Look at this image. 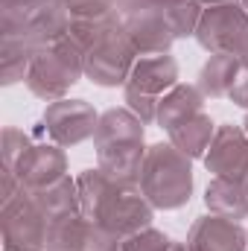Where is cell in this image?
I'll list each match as a JSON object with an SVG mask.
<instances>
[{
  "label": "cell",
  "mask_w": 248,
  "mask_h": 251,
  "mask_svg": "<svg viewBox=\"0 0 248 251\" xmlns=\"http://www.w3.org/2000/svg\"><path fill=\"white\" fill-rule=\"evenodd\" d=\"M82 76H85V50L73 38H64L35 53L24 85L29 88L32 97L44 102H56L70 94V88Z\"/></svg>",
  "instance_id": "cell-3"
},
{
  "label": "cell",
  "mask_w": 248,
  "mask_h": 251,
  "mask_svg": "<svg viewBox=\"0 0 248 251\" xmlns=\"http://www.w3.org/2000/svg\"><path fill=\"white\" fill-rule=\"evenodd\" d=\"M204 94L198 85H187L178 82L170 94H164V100L158 102V114H155V126L170 131L178 123H184L190 117H196L198 111H204Z\"/></svg>",
  "instance_id": "cell-19"
},
{
  "label": "cell",
  "mask_w": 248,
  "mask_h": 251,
  "mask_svg": "<svg viewBox=\"0 0 248 251\" xmlns=\"http://www.w3.org/2000/svg\"><path fill=\"white\" fill-rule=\"evenodd\" d=\"M204 207L213 216L243 222L248 219V190L237 178H210L204 187Z\"/></svg>",
  "instance_id": "cell-18"
},
{
  "label": "cell",
  "mask_w": 248,
  "mask_h": 251,
  "mask_svg": "<svg viewBox=\"0 0 248 251\" xmlns=\"http://www.w3.org/2000/svg\"><path fill=\"white\" fill-rule=\"evenodd\" d=\"M178 85V62L170 53L161 56H137L131 76L123 85V102L146 126L155 123L158 102Z\"/></svg>",
  "instance_id": "cell-4"
},
{
  "label": "cell",
  "mask_w": 248,
  "mask_h": 251,
  "mask_svg": "<svg viewBox=\"0 0 248 251\" xmlns=\"http://www.w3.org/2000/svg\"><path fill=\"white\" fill-rule=\"evenodd\" d=\"M50 219L35 204L29 190L0 204V237L3 251H47Z\"/></svg>",
  "instance_id": "cell-5"
},
{
  "label": "cell",
  "mask_w": 248,
  "mask_h": 251,
  "mask_svg": "<svg viewBox=\"0 0 248 251\" xmlns=\"http://www.w3.org/2000/svg\"><path fill=\"white\" fill-rule=\"evenodd\" d=\"M243 56H234V53H210L207 62L201 64L198 70V88L207 100H225L231 97L234 85H237V76L243 70Z\"/></svg>",
  "instance_id": "cell-17"
},
{
  "label": "cell",
  "mask_w": 248,
  "mask_h": 251,
  "mask_svg": "<svg viewBox=\"0 0 248 251\" xmlns=\"http://www.w3.org/2000/svg\"><path fill=\"white\" fill-rule=\"evenodd\" d=\"M246 190H248V178H246Z\"/></svg>",
  "instance_id": "cell-32"
},
{
  "label": "cell",
  "mask_w": 248,
  "mask_h": 251,
  "mask_svg": "<svg viewBox=\"0 0 248 251\" xmlns=\"http://www.w3.org/2000/svg\"><path fill=\"white\" fill-rule=\"evenodd\" d=\"M155 9L167 18L175 38H196L204 6L198 0H155Z\"/></svg>",
  "instance_id": "cell-22"
},
{
  "label": "cell",
  "mask_w": 248,
  "mask_h": 251,
  "mask_svg": "<svg viewBox=\"0 0 248 251\" xmlns=\"http://www.w3.org/2000/svg\"><path fill=\"white\" fill-rule=\"evenodd\" d=\"M35 140H32V134H26L24 128H15V126H6L3 128V143H0V155H3V170H15L18 167V161L29 152V146H32Z\"/></svg>",
  "instance_id": "cell-23"
},
{
  "label": "cell",
  "mask_w": 248,
  "mask_h": 251,
  "mask_svg": "<svg viewBox=\"0 0 248 251\" xmlns=\"http://www.w3.org/2000/svg\"><path fill=\"white\" fill-rule=\"evenodd\" d=\"M196 41L207 53H234L248 59V12L243 3L204 6Z\"/></svg>",
  "instance_id": "cell-6"
},
{
  "label": "cell",
  "mask_w": 248,
  "mask_h": 251,
  "mask_svg": "<svg viewBox=\"0 0 248 251\" xmlns=\"http://www.w3.org/2000/svg\"><path fill=\"white\" fill-rule=\"evenodd\" d=\"M204 167L213 178H248V131L237 123L216 126V134L204 152Z\"/></svg>",
  "instance_id": "cell-11"
},
{
  "label": "cell",
  "mask_w": 248,
  "mask_h": 251,
  "mask_svg": "<svg viewBox=\"0 0 248 251\" xmlns=\"http://www.w3.org/2000/svg\"><path fill=\"white\" fill-rule=\"evenodd\" d=\"M41 0H0V18H24Z\"/></svg>",
  "instance_id": "cell-25"
},
{
  "label": "cell",
  "mask_w": 248,
  "mask_h": 251,
  "mask_svg": "<svg viewBox=\"0 0 248 251\" xmlns=\"http://www.w3.org/2000/svg\"><path fill=\"white\" fill-rule=\"evenodd\" d=\"M35 53H38L35 44L21 29H0V82L3 85L26 82Z\"/></svg>",
  "instance_id": "cell-16"
},
{
  "label": "cell",
  "mask_w": 248,
  "mask_h": 251,
  "mask_svg": "<svg viewBox=\"0 0 248 251\" xmlns=\"http://www.w3.org/2000/svg\"><path fill=\"white\" fill-rule=\"evenodd\" d=\"M155 219V207L146 199V193L140 190V184H114V190L108 193L97 225L105 228L114 237H131L143 228H152Z\"/></svg>",
  "instance_id": "cell-8"
},
{
  "label": "cell",
  "mask_w": 248,
  "mask_h": 251,
  "mask_svg": "<svg viewBox=\"0 0 248 251\" xmlns=\"http://www.w3.org/2000/svg\"><path fill=\"white\" fill-rule=\"evenodd\" d=\"M97 126H99V114L88 100L64 97L56 102H47V108L38 120V134L62 149H70V146L91 140L97 134Z\"/></svg>",
  "instance_id": "cell-7"
},
{
  "label": "cell",
  "mask_w": 248,
  "mask_h": 251,
  "mask_svg": "<svg viewBox=\"0 0 248 251\" xmlns=\"http://www.w3.org/2000/svg\"><path fill=\"white\" fill-rule=\"evenodd\" d=\"M167 251H190L187 249V243H175V240H173V243H170V249Z\"/></svg>",
  "instance_id": "cell-29"
},
{
  "label": "cell",
  "mask_w": 248,
  "mask_h": 251,
  "mask_svg": "<svg viewBox=\"0 0 248 251\" xmlns=\"http://www.w3.org/2000/svg\"><path fill=\"white\" fill-rule=\"evenodd\" d=\"M32 199L44 210L47 219H62V216L79 213V187H76V178L70 173L64 178H59L56 184H50V187L35 190Z\"/></svg>",
  "instance_id": "cell-21"
},
{
  "label": "cell",
  "mask_w": 248,
  "mask_h": 251,
  "mask_svg": "<svg viewBox=\"0 0 248 251\" xmlns=\"http://www.w3.org/2000/svg\"><path fill=\"white\" fill-rule=\"evenodd\" d=\"M64 6L70 15V38L82 50L123 29V9L117 0H67Z\"/></svg>",
  "instance_id": "cell-10"
},
{
  "label": "cell",
  "mask_w": 248,
  "mask_h": 251,
  "mask_svg": "<svg viewBox=\"0 0 248 251\" xmlns=\"http://www.w3.org/2000/svg\"><path fill=\"white\" fill-rule=\"evenodd\" d=\"M117 3H120L123 15H128V12H140V9H149V6H155V0H117Z\"/></svg>",
  "instance_id": "cell-27"
},
{
  "label": "cell",
  "mask_w": 248,
  "mask_h": 251,
  "mask_svg": "<svg viewBox=\"0 0 248 251\" xmlns=\"http://www.w3.org/2000/svg\"><path fill=\"white\" fill-rule=\"evenodd\" d=\"M167 134H170V143L175 149H181L187 158L201 161L207 146H210V140H213V134H216V123H213V117L207 111H198L196 117L178 123L175 128H170Z\"/></svg>",
  "instance_id": "cell-20"
},
{
  "label": "cell",
  "mask_w": 248,
  "mask_h": 251,
  "mask_svg": "<svg viewBox=\"0 0 248 251\" xmlns=\"http://www.w3.org/2000/svg\"><path fill=\"white\" fill-rule=\"evenodd\" d=\"M240 3H243V6H246V12H248V0H240Z\"/></svg>",
  "instance_id": "cell-31"
},
{
  "label": "cell",
  "mask_w": 248,
  "mask_h": 251,
  "mask_svg": "<svg viewBox=\"0 0 248 251\" xmlns=\"http://www.w3.org/2000/svg\"><path fill=\"white\" fill-rule=\"evenodd\" d=\"M0 29H21L41 50L70 38V15L62 0H41L24 18H0Z\"/></svg>",
  "instance_id": "cell-12"
},
{
  "label": "cell",
  "mask_w": 248,
  "mask_h": 251,
  "mask_svg": "<svg viewBox=\"0 0 248 251\" xmlns=\"http://www.w3.org/2000/svg\"><path fill=\"white\" fill-rule=\"evenodd\" d=\"M137 184L155 210H178L193 196V158H187L170 140L152 143L146 149Z\"/></svg>",
  "instance_id": "cell-2"
},
{
  "label": "cell",
  "mask_w": 248,
  "mask_h": 251,
  "mask_svg": "<svg viewBox=\"0 0 248 251\" xmlns=\"http://www.w3.org/2000/svg\"><path fill=\"white\" fill-rule=\"evenodd\" d=\"M123 35L137 56H161V53H170L173 44L178 41L175 32L170 29L167 18L155 6L123 15Z\"/></svg>",
  "instance_id": "cell-13"
},
{
  "label": "cell",
  "mask_w": 248,
  "mask_h": 251,
  "mask_svg": "<svg viewBox=\"0 0 248 251\" xmlns=\"http://www.w3.org/2000/svg\"><path fill=\"white\" fill-rule=\"evenodd\" d=\"M62 3H67V0H62Z\"/></svg>",
  "instance_id": "cell-33"
},
{
  "label": "cell",
  "mask_w": 248,
  "mask_h": 251,
  "mask_svg": "<svg viewBox=\"0 0 248 251\" xmlns=\"http://www.w3.org/2000/svg\"><path fill=\"white\" fill-rule=\"evenodd\" d=\"M234 105H240V108H246L248 111V59L243 62V70H240V76H237V85H234V91H231V97H228Z\"/></svg>",
  "instance_id": "cell-26"
},
{
  "label": "cell",
  "mask_w": 248,
  "mask_h": 251,
  "mask_svg": "<svg viewBox=\"0 0 248 251\" xmlns=\"http://www.w3.org/2000/svg\"><path fill=\"white\" fill-rule=\"evenodd\" d=\"M143 120L128 108H108L99 114L94 134L97 167L120 184H137L146 161V128Z\"/></svg>",
  "instance_id": "cell-1"
},
{
  "label": "cell",
  "mask_w": 248,
  "mask_h": 251,
  "mask_svg": "<svg viewBox=\"0 0 248 251\" xmlns=\"http://www.w3.org/2000/svg\"><path fill=\"white\" fill-rule=\"evenodd\" d=\"M243 128L248 131V111H246V120H243Z\"/></svg>",
  "instance_id": "cell-30"
},
{
  "label": "cell",
  "mask_w": 248,
  "mask_h": 251,
  "mask_svg": "<svg viewBox=\"0 0 248 251\" xmlns=\"http://www.w3.org/2000/svg\"><path fill=\"white\" fill-rule=\"evenodd\" d=\"M201 6H222V3H240V0H198Z\"/></svg>",
  "instance_id": "cell-28"
},
{
  "label": "cell",
  "mask_w": 248,
  "mask_h": 251,
  "mask_svg": "<svg viewBox=\"0 0 248 251\" xmlns=\"http://www.w3.org/2000/svg\"><path fill=\"white\" fill-rule=\"evenodd\" d=\"M12 173L24 184V190L35 193V190L50 187L67 176V155L62 146H56L50 140H35Z\"/></svg>",
  "instance_id": "cell-14"
},
{
  "label": "cell",
  "mask_w": 248,
  "mask_h": 251,
  "mask_svg": "<svg viewBox=\"0 0 248 251\" xmlns=\"http://www.w3.org/2000/svg\"><path fill=\"white\" fill-rule=\"evenodd\" d=\"M190 251H248V231L243 222L222 216H198L187 231Z\"/></svg>",
  "instance_id": "cell-15"
},
{
  "label": "cell",
  "mask_w": 248,
  "mask_h": 251,
  "mask_svg": "<svg viewBox=\"0 0 248 251\" xmlns=\"http://www.w3.org/2000/svg\"><path fill=\"white\" fill-rule=\"evenodd\" d=\"M170 243L173 240L152 225V228H143V231H137L131 237H123L117 243V251H167Z\"/></svg>",
  "instance_id": "cell-24"
},
{
  "label": "cell",
  "mask_w": 248,
  "mask_h": 251,
  "mask_svg": "<svg viewBox=\"0 0 248 251\" xmlns=\"http://www.w3.org/2000/svg\"><path fill=\"white\" fill-rule=\"evenodd\" d=\"M137 62V53L125 41L123 29L105 35L91 50H85V79H91L99 88H123L131 76V67Z\"/></svg>",
  "instance_id": "cell-9"
}]
</instances>
